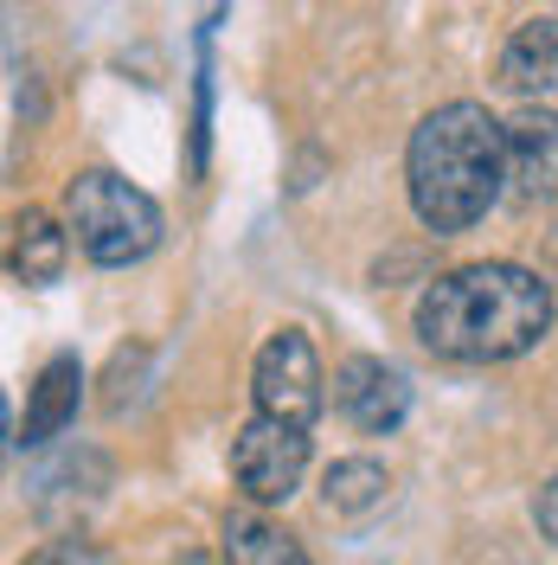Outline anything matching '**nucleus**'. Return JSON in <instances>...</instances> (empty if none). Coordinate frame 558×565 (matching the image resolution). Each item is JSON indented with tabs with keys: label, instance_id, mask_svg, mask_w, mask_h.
Masks as SVG:
<instances>
[{
	"label": "nucleus",
	"instance_id": "f257e3e1",
	"mask_svg": "<svg viewBox=\"0 0 558 565\" xmlns=\"http://www.w3.org/2000/svg\"><path fill=\"white\" fill-rule=\"evenodd\" d=\"M552 328V282L526 264H462L418 296V341L437 360L494 366L539 348Z\"/></svg>",
	"mask_w": 558,
	"mask_h": 565
},
{
	"label": "nucleus",
	"instance_id": "f03ea898",
	"mask_svg": "<svg viewBox=\"0 0 558 565\" xmlns=\"http://www.w3.org/2000/svg\"><path fill=\"white\" fill-rule=\"evenodd\" d=\"M405 180H411V212L430 232H469L501 200V180H507V122H494L482 104L430 109L411 129Z\"/></svg>",
	"mask_w": 558,
	"mask_h": 565
},
{
	"label": "nucleus",
	"instance_id": "7ed1b4c3",
	"mask_svg": "<svg viewBox=\"0 0 558 565\" xmlns=\"http://www.w3.org/2000/svg\"><path fill=\"white\" fill-rule=\"evenodd\" d=\"M65 232L77 238V250L90 264H141L148 250L161 245V206L129 186L109 168H90L65 186Z\"/></svg>",
	"mask_w": 558,
	"mask_h": 565
},
{
	"label": "nucleus",
	"instance_id": "20e7f679",
	"mask_svg": "<svg viewBox=\"0 0 558 565\" xmlns=\"http://www.w3.org/2000/svg\"><path fill=\"white\" fill-rule=\"evenodd\" d=\"M250 398H257V418H277L309 430L321 418V360H314L309 334L302 328H277L264 353H257V373H250Z\"/></svg>",
	"mask_w": 558,
	"mask_h": 565
},
{
	"label": "nucleus",
	"instance_id": "39448f33",
	"mask_svg": "<svg viewBox=\"0 0 558 565\" xmlns=\"http://www.w3.org/2000/svg\"><path fill=\"white\" fill-rule=\"evenodd\" d=\"M309 469V430L296 424H277V418H250L238 437H232V482L257 501V508H277L296 494Z\"/></svg>",
	"mask_w": 558,
	"mask_h": 565
},
{
	"label": "nucleus",
	"instance_id": "423d86ee",
	"mask_svg": "<svg viewBox=\"0 0 558 565\" xmlns=\"http://www.w3.org/2000/svg\"><path fill=\"white\" fill-rule=\"evenodd\" d=\"M334 405H341L366 437H385V430H398L405 412H411V380H405L391 360L353 353L347 366L334 373Z\"/></svg>",
	"mask_w": 558,
	"mask_h": 565
},
{
	"label": "nucleus",
	"instance_id": "0eeeda50",
	"mask_svg": "<svg viewBox=\"0 0 558 565\" xmlns=\"http://www.w3.org/2000/svg\"><path fill=\"white\" fill-rule=\"evenodd\" d=\"M507 186L526 206H539V200L558 193V116L552 109H521L507 122Z\"/></svg>",
	"mask_w": 558,
	"mask_h": 565
},
{
	"label": "nucleus",
	"instance_id": "6e6552de",
	"mask_svg": "<svg viewBox=\"0 0 558 565\" xmlns=\"http://www.w3.org/2000/svg\"><path fill=\"white\" fill-rule=\"evenodd\" d=\"M77 398H84V366H77V353H52V360L39 366V380H33L26 424H20V444H26V450L52 444V437L77 418Z\"/></svg>",
	"mask_w": 558,
	"mask_h": 565
},
{
	"label": "nucleus",
	"instance_id": "1a4fd4ad",
	"mask_svg": "<svg viewBox=\"0 0 558 565\" xmlns=\"http://www.w3.org/2000/svg\"><path fill=\"white\" fill-rule=\"evenodd\" d=\"M501 84L507 90H552L558 84V13L514 26V39L501 45Z\"/></svg>",
	"mask_w": 558,
	"mask_h": 565
},
{
	"label": "nucleus",
	"instance_id": "9d476101",
	"mask_svg": "<svg viewBox=\"0 0 558 565\" xmlns=\"http://www.w3.org/2000/svg\"><path fill=\"white\" fill-rule=\"evenodd\" d=\"M71 257V232H58L52 212L26 206L13 218V277L20 282H58Z\"/></svg>",
	"mask_w": 558,
	"mask_h": 565
},
{
	"label": "nucleus",
	"instance_id": "9b49d317",
	"mask_svg": "<svg viewBox=\"0 0 558 565\" xmlns=\"http://www.w3.org/2000/svg\"><path fill=\"white\" fill-rule=\"evenodd\" d=\"M225 565H314L296 533L270 527L264 514H232L225 521Z\"/></svg>",
	"mask_w": 558,
	"mask_h": 565
},
{
	"label": "nucleus",
	"instance_id": "f8f14e48",
	"mask_svg": "<svg viewBox=\"0 0 558 565\" xmlns=\"http://www.w3.org/2000/svg\"><path fill=\"white\" fill-rule=\"evenodd\" d=\"M385 469L373 457H347L334 462L328 476H321V501H328V514H366V508H379L385 501Z\"/></svg>",
	"mask_w": 558,
	"mask_h": 565
},
{
	"label": "nucleus",
	"instance_id": "ddd939ff",
	"mask_svg": "<svg viewBox=\"0 0 558 565\" xmlns=\"http://www.w3.org/2000/svg\"><path fill=\"white\" fill-rule=\"evenodd\" d=\"M26 565H97V559H90V546H77V540H52V546H39Z\"/></svg>",
	"mask_w": 558,
	"mask_h": 565
},
{
	"label": "nucleus",
	"instance_id": "4468645a",
	"mask_svg": "<svg viewBox=\"0 0 558 565\" xmlns=\"http://www.w3.org/2000/svg\"><path fill=\"white\" fill-rule=\"evenodd\" d=\"M533 521H539V533H546V540H558V476L533 494Z\"/></svg>",
	"mask_w": 558,
	"mask_h": 565
}]
</instances>
